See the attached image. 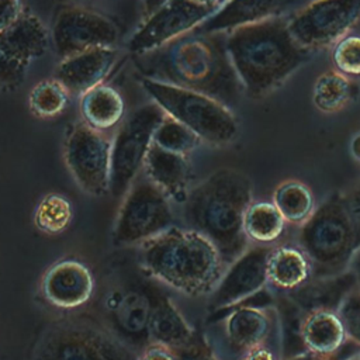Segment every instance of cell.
Segmentation results:
<instances>
[{"instance_id": "cell-1", "label": "cell", "mask_w": 360, "mask_h": 360, "mask_svg": "<svg viewBox=\"0 0 360 360\" xmlns=\"http://www.w3.org/2000/svg\"><path fill=\"white\" fill-rule=\"evenodd\" d=\"M135 63L146 79L207 94L228 108L235 107L245 91L231 62L225 32L193 30L158 49L138 53Z\"/></svg>"}, {"instance_id": "cell-2", "label": "cell", "mask_w": 360, "mask_h": 360, "mask_svg": "<svg viewBox=\"0 0 360 360\" xmlns=\"http://www.w3.org/2000/svg\"><path fill=\"white\" fill-rule=\"evenodd\" d=\"M226 34V49L243 90L262 97L309 59L311 49L290 32L288 18L271 17Z\"/></svg>"}, {"instance_id": "cell-3", "label": "cell", "mask_w": 360, "mask_h": 360, "mask_svg": "<svg viewBox=\"0 0 360 360\" xmlns=\"http://www.w3.org/2000/svg\"><path fill=\"white\" fill-rule=\"evenodd\" d=\"M250 204L249 177L239 170L221 169L187 194L184 221L188 229L201 233L217 248L228 267L248 249L243 217Z\"/></svg>"}, {"instance_id": "cell-4", "label": "cell", "mask_w": 360, "mask_h": 360, "mask_svg": "<svg viewBox=\"0 0 360 360\" xmlns=\"http://www.w3.org/2000/svg\"><path fill=\"white\" fill-rule=\"evenodd\" d=\"M139 248L145 271L187 295L211 292L222 277L225 266L217 248L193 229L172 226Z\"/></svg>"}, {"instance_id": "cell-5", "label": "cell", "mask_w": 360, "mask_h": 360, "mask_svg": "<svg viewBox=\"0 0 360 360\" xmlns=\"http://www.w3.org/2000/svg\"><path fill=\"white\" fill-rule=\"evenodd\" d=\"M298 245L311 262L315 278L342 274L360 248L356 224L345 194H333L302 224Z\"/></svg>"}, {"instance_id": "cell-6", "label": "cell", "mask_w": 360, "mask_h": 360, "mask_svg": "<svg viewBox=\"0 0 360 360\" xmlns=\"http://www.w3.org/2000/svg\"><path fill=\"white\" fill-rule=\"evenodd\" d=\"M142 86L166 115L184 124L201 141L225 145L236 138L238 121L231 108L218 100L146 77H143Z\"/></svg>"}, {"instance_id": "cell-7", "label": "cell", "mask_w": 360, "mask_h": 360, "mask_svg": "<svg viewBox=\"0 0 360 360\" xmlns=\"http://www.w3.org/2000/svg\"><path fill=\"white\" fill-rule=\"evenodd\" d=\"M34 360H138L118 339L80 322H60L39 339Z\"/></svg>"}, {"instance_id": "cell-8", "label": "cell", "mask_w": 360, "mask_h": 360, "mask_svg": "<svg viewBox=\"0 0 360 360\" xmlns=\"http://www.w3.org/2000/svg\"><path fill=\"white\" fill-rule=\"evenodd\" d=\"M166 112L156 104H146L135 110L120 127L111 148L110 193L122 195L138 172L153 142V134Z\"/></svg>"}, {"instance_id": "cell-9", "label": "cell", "mask_w": 360, "mask_h": 360, "mask_svg": "<svg viewBox=\"0 0 360 360\" xmlns=\"http://www.w3.org/2000/svg\"><path fill=\"white\" fill-rule=\"evenodd\" d=\"M174 226L167 195L148 179L129 188L112 231L115 245L142 243Z\"/></svg>"}, {"instance_id": "cell-10", "label": "cell", "mask_w": 360, "mask_h": 360, "mask_svg": "<svg viewBox=\"0 0 360 360\" xmlns=\"http://www.w3.org/2000/svg\"><path fill=\"white\" fill-rule=\"evenodd\" d=\"M360 18V0H314L288 18L292 37L314 49L336 44Z\"/></svg>"}, {"instance_id": "cell-11", "label": "cell", "mask_w": 360, "mask_h": 360, "mask_svg": "<svg viewBox=\"0 0 360 360\" xmlns=\"http://www.w3.org/2000/svg\"><path fill=\"white\" fill-rule=\"evenodd\" d=\"M112 142L100 131L80 124L72 128L65 143V159L77 184L91 195L110 191Z\"/></svg>"}, {"instance_id": "cell-12", "label": "cell", "mask_w": 360, "mask_h": 360, "mask_svg": "<svg viewBox=\"0 0 360 360\" xmlns=\"http://www.w3.org/2000/svg\"><path fill=\"white\" fill-rule=\"evenodd\" d=\"M217 10L194 0H167L148 15L146 22L128 42V48L136 55L158 49L198 28Z\"/></svg>"}, {"instance_id": "cell-13", "label": "cell", "mask_w": 360, "mask_h": 360, "mask_svg": "<svg viewBox=\"0 0 360 360\" xmlns=\"http://www.w3.org/2000/svg\"><path fill=\"white\" fill-rule=\"evenodd\" d=\"M52 39L58 55L65 59L93 48L114 46L118 28L100 13L82 7H65L55 18Z\"/></svg>"}, {"instance_id": "cell-14", "label": "cell", "mask_w": 360, "mask_h": 360, "mask_svg": "<svg viewBox=\"0 0 360 360\" xmlns=\"http://www.w3.org/2000/svg\"><path fill=\"white\" fill-rule=\"evenodd\" d=\"M271 248L256 246L246 249L228 266L217 287L211 291L212 312L242 304L262 292L267 280V260Z\"/></svg>"}, {"instance_id": "cell-15", "label": "cell", "mask_w": 360, "mask_h": 360, "mask_svg": "<svg viewBox=\"0 0 360 360\" xmlns=\"http://www.w3.org/2000/svg\"><path fill=\"white\" fill-rule=\"evenodd\" d=\"M93 290L94 280L89 267L75 259L55 263L42 278L45 298L59 308H77L86 304Z\"/></svg>"}, {"instance_id": "cell-16", "label": "cell", "mask_w": 360, "mask_h": 360, "mask_svg": "<svg viewBox=\"0 0 360 360\" xmlns=\"http://www.w3.org/2000/svg\"><path fill=\"white\" fill-rule=\"evenodd\" d=\"M118 52L114 46L93 48L62 59L56 70V79L68 91L83 94L103 84L117 62Z\"/></svg>"}, {"instance_id": "cell-17", "label": "cell", "mask_w": 360, "mask_h": 360, "mask_svg": "<svg viewBox=\"0 0 360 360\" xmlns=\"http://www.w3.org/2000/svg\"><path fill=\"white\" fill-rule=\"evenodd\" d=\"M347 336L342 316L330 308L308 312L298 325V340L302 347L319 356L338 353L345 346Z\"/></svg>"}, {"instance_id": "cell-18", "label": "cell", "mask_w": 360, "mask_h": 360, "mask_svg": "<svg viewBox=\"0 0 360 360\" xmlns=\"http://www.w3.org/2000/svg\"><path fill=\"white\" fill-rule=\"evenodd\" d=\"M292 0H226L198 28L201 32H229L235 28L277 17Z\"/></svg>"}, {"instance_id": "cell-19", "label": "cell", "mask_w": 360, "mask_h": 360, "mask_svg": "<svg viewBox=\"0 0 360 360\" xmlns=\"http://www.w3.org/2000/svg\"><path fill=\"white\" fill-rule=\"evenodd\" d=\"M224 312L226 314L225 335L235 350L245 353L267 342L271 329V319L269 312L262 307L235 305L212 314L219 315Z\"/></svg>"}, {"instance_id": "cell-20", "label": "cell", "mask_w": 360, "mask_h": 360, "mask_svg": "<svg viewBox=\"0 0 360 360\" xmlns=\"http://www.w3.org/2000/svg\"><path fill=\"white\" fill-rule=\"evenodd\" d=\"M143 170L150 183L167 197H187L186 188L190 179V167L186 155L159 148L152 142L143 162Z\"/></svg>"}, {"instance_id": "cell-21", "label": "cell", "mask_w": 360, "mask_h": 360, "mask_svg": "<svg viewBox=\"0 0 360 360\" xmlns=\"http://www.w3.org/2000/svg\"><path fill=\"white\" fill-rule=\"evenodd\" d=\"M48 48V32L32 14H22L11 27L0 32V49L13 60L28 66Z\"/></svg>"}, {"instance_id": "cell-22", "label": "cell", "mask_w": 360, "mask_h": 360, "mask_svg": "<svg viewBox=\"0 0 360 360\" xmlns=\"http://www.w3.org/2000/svg\"><path fill=\"white\" fill-rule=\"evenodd\" d=\"M152 301L149 291L129 290L120 292L111 305V319L118 333L132 342H150L149 323Z\"/></svg>"}, {"instance_id": "cell-23", "label": "cell", "mask_w": 360, "mask_h": 360, "mask_svg": "<svg viewBox=\"0 0 360 360\" xmlns=\"http://www.w3.org/2000/svg\"><path fill=\"white\" fill-rule=\"evenodd\" d=\"M148 291L152 301L149 323L150 343L174 349L190 342L195 332L190 328L170 300L160 292H155L152 288H148Z\"/></svg>"}, {"instance_id": "cell-24", "label": "cell", "mask_w": 360, "mask_h": 360, "mask_svg": "<svg viewBox=\"0 0 360 360\" xmlns=\"http://www.w3.org/2000/svg\"><path fill=\"white\" fill-rule=\"evenodd\" d=\"M312 276L311 262L301 248L280 246L271 249L267 260V280L278 290L294 291Z\"/></svg>"}, {"instance_id": "cell-25", "label": "cell", "mask_w": 360, "mask_h": 360, "mask_svg": "<svg viewBox=\"0 0 360 360\" xmlns=\"http://www.w3.org/2000/svg\"><path fill=\"white\" fill-rule=\"evenodd\" d=\"M80 112L86 125L103 132L122 120L125 104L114 87L98 84L82 94Z\"/></svg>"}, {"instance_id": "cell-26", "label": "cell", "mask_w": 360, "mask_h": 360, "mask_svg": "<svg viewBox=\"0 0 360 360\" xmlns=\"http://www.w3.org/2000/svg\"><path fill=\"white\" fill-rule=\"evenodd\" d=\"M285 219L273 202H252L243 217V231L248 239L267 245L278 240L284 232Z\"/></svg>"}, {"instance_id": "cell-27", "label": "cell", "mask_w": 360, "mask_h": 360, "mask_svg": "<svg viewBox=\"0 0 360 360\" xmlns=\"http://www.w3.org/2000/svg\"><path fill=\"white\" fill-rule=\"evenodd\" d=\"M357 86L343 73L330 70L321 75L312 90V101L322 112H338L356 96Z\"/></svg>"}, {"instance_id": "cell-28", "label": "cell", "mask_w": 360, "mask_h": 360, "mask_svg": "<svg viewBox=\"0 0 360 360\" xmlns=\"http://www.w3.org/2000/svg\"><path fill=\"white\" fill-rule=\"evenodd\" d=\"M273 204L290 224H304L314 212L312 193L298 180L281 183L273 193Z\"/></svg>"}, {"instance_id": "cell-29", "label": "cell", "mask_w": 360, "mask_h": 360, "mask_svg": "<svg viewBox=\"0 0 360 360\" xmlns=\"http://www.w3.org/2000/svg\"><path fill=\"white\" fill-rule=\"evenodd\" d=\"M72 217L69 200L58 193H51L37 205L34 221L39 231L48 235H58L69 226Z\"/></svg>"}, {"instance_id": "cell-30", "label": "cell", "mask_w": 360, "mask_h": 360, "mask_svg": "<svg viewBox=\"0 0 360 360\" xmlns=\"http://www.w3.org/2000/svg\"><path fill=\"white\" fill-rule=\"evenodd\" d=\"M69 91L58 80H44L35 84L30 93L28 103L32 112L42 118L59 115L68 105Z\"/></svg>"}, {"instance_id": "cell-31", "label": "cell", "mask_w": 360, "mask_h": 360, "mask_svg": "<svg viewBox=\"0 0 360 360\" xmlns=\"http://www.w3.org/2000/svg\"><path fill=\"white\" fill-rule=\"evenodd\" d=\"M200 141L201 139L191 129L169 115H165L153 134L155 145L180 155L193 150Z\"/></svg>"}, {"instance_id": "cell-32", "label": "cell", "mask_w": 360, "mask_h": 360, "mask_svg": "<svg viewBox=\"0 0 360 360\" xmlns=\"http://www.w3.org/2000/svg\"><path fill=\"white\" fill-rule=\"evenodd\" d=\"M332 59L336 69L343 75H360V37H343L335 44Z\"/></svg>"}, {"instance_id": "cell-33", "label": "cell", "mask_w": 360, "mask_h": 360, "mask_svg": "<svg viewBox=\"0 0 360 360\" xmlns=\"http://www.w3.org/2000/svg\"><path fill=\"white\" fill-rule=\"evenodd\" d=\"M339 315L342 316L347 335L360 346V292L350 291L340 304Z\"/></svg>"}, {"instance_id": "cell-34", "label": "cell", "mask_w": 360, "mask_h": 360, "mask_svg": "<svg viewBox=\"0 0 360 360\" xmlns=\"http://www.w3.org/2000/svg\"><path fill=\"white\" fill-rule=\"evenodd\" d=\"M176 360H217L205 340L195 333L194 338L183 346L172 349Z\"/></svg>"}, {"instance_id": "cell-35", "label": "cell", "mask_w": 360, "mask_h": 360, "mask_svg": "<svg viewBox=\"0 0 360 360\" xmlns=\"http://www.w3.org/2000/svg\"><path fill=\"white\" fill-rule=\"evenodd\" d=\"M24 65L10 59L0 49V86H14L18 84L25 73Z\"/></svg>"}, {"instance_id": "cell-36", "label": "cell", "mask_w": 360, "mask_h": 360, "mask_svg": "<svg viewBox=\"0 0 360 360\" xmlns=\"http://www.w3.org/2000/svg\"><path fill=\"white\" fill-rule=\"evenodd\" d=\"M22 14L21 0H0V32L11 27Z\"/></svg>"}, {"instance_id": "cell-37", "label": "cell", "mask_w": 360, "mask_h": 360, "mask_svg": "<svg viewBox=\"0 0 360 360\" xmlns=\"http://www.w3.org/2000/svg\"><path fill=\"white\" fill-rule=\"evenodd\" d=\"M138 360H176L174 353L170 347L158 343H149L143 350Z\"/></svg>"}, {"instance_id": "cell-38", "label": "cell", "mask_w": 360, "mask_h": 360, "mask_svg": "<svg viewBox=\"0 0 360 360\" xmlns=\"http://www.w3.org/2000/svg\"><path fill=\"white\" fill-rule=\"evenodd\" d=\"M345 198H346V202L352 212L353 221L356 224L359 243H360V183L352 191H349V194H345Z\"/></svg>"}, {"instance_id": "cell-39", "label": "cell", "mask_w": 360, "mask_h": 360, "mask_svg": "<svg viewBox=\"0 0 360 360\" xmlns=\"http://www.w3.org/2000/svg\"><path fill=\"white\" fill-rule=\"evenodd\" d=\"M240 360H278V357L274 350L264 343L245 352Z\"/></svg>"}, {"instance_id": "cell-40", "label": "cell", "mask_w": 360, "mask_h": 360, "mask_svg": "<svg viewBox=\"0 0 360 360\" xmlns=\"http://www.w3.org/2000/svg\"><path fill=\"white\" fill-rule=\"evenodd\" d=\"M346 349H347V346L345 345L338 353H335L332 356H319V354H315V353H311V352H305V353L291 356L287 360H345V359H347L346 357Z\"/></svg>"}, {"instance_id": "cell-41", "label": "cell", "mask_w": 360, "mask_h": 360, "mask_svg": "<svg viewBox=\"0 0 360 360\" xmlns=\"http://www.w3.org/2000/svg\"><path fill=\"white\" fill-rule=\"evenodd\" d=\"M167 0H143L145 4V13L150 15L153 11H156L160 6H163Z\"/></svg>"}, {"instance_id": "cell-42", "label": "cell", "mask_w": 360, "mask_h": 360, "mask_svg": "<svg viewBox=\"0 0 360 360\" xmlns=\"http://www.w3.org/2000/svg\"><path fill=\"white\" fill-rule=\"evenodd\" d=\"M200 4H204V6H210V7H215V8H219L226 0H194Z\"/></svg>"}, {"instance_id": "cell-43", "label": "cell", "mask_w": 360, "mask_h": 360, "mask_svg": "<svg viewBox=\"0 0 360 360\" xmlns=\"http://www.w3.org/2000/svg\"><path fill=\"white\" fill-rule=\"evenodd\" d=\"M354 274H356V278H357V281L360 284V253L357 255V257L354 260Z\"/></svg>"}, {"instance_id": "cell-44", "label": "cell", "mask_w": 360, "mask_h": 360, "mask_svg": "<svg viewBox=\"0 0 360 360\" xmlns=\"http://www.w3.org/2000/svg\"><path fill=\"white\" fill-rule=\"evenodd\" d=\"M345 360H360V356H350V357H347Z\"/></svg>"}]
</instances>
